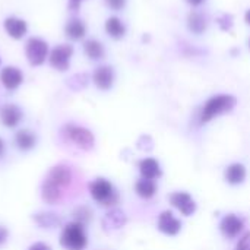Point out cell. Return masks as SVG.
Returning a JSON list of instances; mask_svg holds the SVG:
<instances>
[{"label":"cell","instance_id":"cell-10","mask_svg":"<svg viewBox=\"0 0 250 250\" xmlns=\"http://www.w3.org/2000/svg\"><path fill=\"white\" fill-rule=\"evenodd\" d=\"M0 81H1V83L4 85V88L6 89H16L21 83H22V81H23V76H22V72L19 70V69H16V67H13V66H7V67H4L3 70H1V73H0Z\"/></svg>","mask_w":250,"mask_h":250},{"label":"cell","instance_id":"cell-35","mask_svg":"<svg viewBox=\"0 0 250 250\" xmlns=\"http://www.w3.org/2000/svg\"><path fill=\"white\" fill-rule=\"evenodd\" d=\"M245 19H246V22H248V25H250V9L246 12V16H245Z\"/></svg>","mask_w":250,"mask_h":250},{"label":"cell","instance_id":"cell-31","mask_svg":"<svg viewBox=\"0 0 250 250\" xmlns=\"http://www.w3.org/2000/svg\"><path fill=\"white\" fill-rule=\"evenodd\" d=\"M29 250H51L50 249V246L48 245H45V243H34Z\"/></svg>","mask_w":250,"mask_h":250},{"label":"cell","instance_id":"cell-32","mask_svg":"<svg viewBox=\"0 0 250 250\" xmlns=\"http://www.w3.org/2000/svg\"><path fill=\"white\" fill-rule=\"evenodd\" d=\"M7 237V230L4 227H0V243H3Z\"/></svg>","mask_w":250,"mask_h":250},{"label":"cell","instance_id":"cell-17","mask_svg":"<svg viewBox=\"0 0 250 250\" xmlns=\"http://www.w3.org/2000/svg\"><path fill=\"white\" fill-rule=\"evenodd\" d=\"M15 142H16V145H18V148H19V149H22V151H28V149H31V148L35 145L37 138H35V135H34L31 130L23 129V130H19V132L16 133V136H15Z\"/></svg>","mask_w":250,"mask_h":250},{"label":"cell","instance_id":"cell-33","mask_svg":"<svg viewBox=\"0 0 250 250\" xmlns=\"http://www.w3.org/2000/svg\"><path fill=\"white\" fill-rule=\"evenodd\" d=\"M189 4H192V6H198V4H201L202 1H205V0H186Z\"/></svg>","mask_w":250,"mask_h":250},{"label":"cell","instance_id":"cell-2","mask_svg":"<svg viewBox=\"0 0 250 250\" xmlns=\"http://www.w3.org/2000/svg\"><path fill=\"white\" fill-rule=\"evenodd\" d=\"M236 104H237V100L233 95H217V97H212L204 105V108H202L201 122L202 123H208L214 117L231 111L236 107Z\"/></svg>","mask_w":250,"mask_h":250},{"label":"cell","instance_id":"cell-14","mask_svg":"<svg viewBox=\"0 0 250 250\" xmlns=\"http://www.w3.org/2000/svg\"><path fill=\"white\" fill-rule=\"evenodd\" d=\"M4 29H6V32L12 38L19 40V38H22L26 34L28 28H26V22L23 19H18V18L10 16V18H7L4 21Z\"/></svg>","mask_w":250,"mask_h":250},{"label":"cell","instance_id":"cell-34","mask_svg":"<svg viewBox=\"0 0 250 250\" xmlns=\"http://www.w3.org/2000/svg\"><path fill=\"white\" fill-rule=\"evenodd\" d=\"M3 152H4V144H3V141H1V138H0V158H1V155H3Z\"/></svg>","mask_w":250,"mask_h":250},{"label":"cell","instance_id":"cell-16","mask_svg":"<svg viewBox=\"0 0 250 250\" xmlns=\"http://www.w3.org/2000/svg\"><path fill=\"white\" fill-rule=\"evenodd\" d=\"M64 32H66V35H67L70 40H81V38L85 37L86 26H85V23H83L81 19L73 18V19H70V21L66 23Z\"/></svg>","mask_w":250,"mask_h":250},{"label":"cell","instance_id":"cell-20","mask_svg":"<svg viewBox=\"0 0 250 250\" xmlns=\"http://www.w3.org/2000/svg\"><path fill=\"white\" fill-rule=\"evenodd\" d=\"M188 26L195 34H202L207 29V18L199 12H192L188 16Z\"/></svg>","mask_w":250,"mask_h":250},{"label":"cell","instance_id":"cell-30","mask_svg":"<svg viewBox=\"0 0 250 250\" xmlns=\"http://www.w3.org/2000/svg\"><path fill=\"white\" fill-rule=\"evenodd\" d=\"M82 1H83V0H69V9H70L72 12H78Z\"/></svg>","mask_w":250,"mask_h":250},{"label":"cell","instance_id":"cell-4","mask_svg":"<svg viewBox=\"0 0 250 250\" xmlns=\"http://www.w3.org/2000/svg\"><path fill=\"white\" fill-rule=\"evenodd\" d=\"M62 135L67 142L75 144L81 149L88 151L94 146V135L85 127L75 126V125H66L62 129Z\"/></svg>","mask_w":250,"mask_h":250},{"label":"cell","instance_id":"cell-5","mask_svg":"<svg viewBox=\"0 0 250 250\" xmlns=\"http://www.w3.org/2000/svg\"><path fill=\"white\" fill-rule=\"evenodd\" d=\"M89 193L91 196L101 205H114L119 201L117 192L113 189L111 183L104 179H97L89 185Z\"/></svg>","mask_w":250,"mask_h":250},{"label":"cell","instance_id":"cell-9","mask_svg":"<svg viewBox=\"0 0 250 250\" xmlns=\"http://www.w3.org/2000/svg\"><path fill=\"white\" fill-rule=\"evenodd\" d=\"M170 202L183 214V215H192L196 209V205L193 202V199L190 198V195L185 193V192H177L173 193L170 196Z\"/></svg>","mask_w":250,"mask_h":250},{"label":"cell","instance_id":"cell-1","mask_svg":"<svg viewBox=\"0 0 250 250\" xmlns=\"http://www.w3.org/2000/svg\"><path fill=\"white\" fill-rule=\"evenodd\" d=\"M72 170L64 166V164H59V166H54L44 183H42V189H41V195H42V199L47 202V204H57L60 202L62 196H63V189H66L70 183H72Z\"/></svg>","mask_w":250,"mask_h":250},{"label":"cell","instance_id":"cell-23","mask_svg":"<svg viewBox=\"0 0 250 250\" xmlns=\"http://www.w3.org/2000/svg\"><path fill=\"white\" fill-rule=\"evenodd\" d=\"M34 221L40 226V227H47V229H51V227H56L60 224V218L56 215V214H51V212H42V214H37L34 217Z\"/></svg>","mask_w":250,"mask_h":250},{"label":"cell","instance_id":"cell-12","mask_svg":"<svg viewBox=\"0 0 250 250\" xmlns=\"http://www.w3.org/2000/svg\"><path fill=\"white\" fill-rule=\"evenodd\" d=\"M94 83L103 89V91H107L111 88L113 85V81H114V72L110 66H100L95 72H94Z\"/></svg>","mask_w":250,"mask_h":250},{"label":"cell","instance_id":"cell-15","mask_svg":"<svg viewBox=\"0 0 250 250\" xmlns=\"http://www.w3.org/2000/svg\"><path fill=\"white\" fill-rule=\"evenodd\" d=\"M139 170H141V174L144 176V179H148V180H152V179H157L161 176L160 164L152 158L142 160L139 163Z\"/></svg>","mask_w":250,"mask_h":250},{"label":"cell","instance_id":"cell-22","mask_svg":"<svg viewBox=\"0 0 250 250\" xmlns=\"http://www.w3.org/2000/svg\"><path fill=\"white\" fill-rule=\"evenodd\" d=\"M83 50H85V54L92 60H98L104 56V47L97 40H88L83 44Z\"/></svg>","mask_w":250,"mask_h":250},{"label":"cell","instance_id":"cell-36","mask_svg":"<svg viewBox=\"0 0 250 250\" xmlns=\"http://www.w3.org/2000/svg\"><path fill=\"white\" fill-rule=\"evenodd\" d=\"M249 45H250V41H249Z\"/></svg>","mask_w":250,"mask_h":250},{"label":"cell","instance_id":"cell-26","mask_svg":"<svg viewBox=\"0 0 250 250\" xmlns=\"http://www.w3.org/2000/svg\"><path fill=\"white\" fill-rule=\"evenodd\" d=\"M75 218H76V223H81V224L83 226L85 223H88V221H89V218H91V212H89V209H88V208L81 207V208H78V209L75 211Z\"/></svg>","mask_w":250,"mask_h":250},{"label":"cell","instance_id":"cell-11","mask_svg":"<svg viewBox=\"0 0 250 250\" xmlns=\"http://www.w3.org/2000/svg\"><path fill=\"white\" fill-rule=\"evenodd\" d=\"M158 229L167 236H176L180 231L182 224L179 220L174 218V215L170 211H164L158 218Z\"/></svg>","mask_w":250,"mask_h":250},{"label":"cell","instance_id":"cell-3","mask_svg":"<svg viewBox=\"0 0 250 250\" xmlns=\"http://www.w3.org/2000/svg\"><path fill=\"white\" fill-rule=\"evenodd\" d=\"M60 243L67 250H83L88 245L83 226L81 223H70L63 229Z\"/></svg>","mask_w":250,"mask_h":250},{"label":"cell","instance_id":"cell-28","mask_svg":"<svg viewBox=\"0 0 250 250\" xmlns=\"http://www.w3.org/2000/svg\"><path fill=\"white\" fill-rule=\"evenodd\" d=\"M105 3H107V6H108L110 9H113V10H120V9L125 7L126 0H105Z\"/></svg>","mask_w":250,"mask_h":250},{"label":"cell","instance_id":"cell-6","mask_svg":"<svg viewBox=\"0 0 250 250\" xmlns=\"http://www.w3.org/2000/svg\"><path fill=\"white\" fill-rule=\"evenodd\" d=\"M25 53H26V59L32 66H40L45 62V57L48 54V45L45 41H42L41 38H29L26 41V47H25Z\"/></svg>","mask_w":250,"mask_h":250},{"label":"cell","instance_id":"cell-29","mask_svg":"<svg viewBox=\"0 0 250 250\" xmlns=\"http://www.w3.org/2000/svg\"><path fill=\"white\" fill-rule=\"evenodd\" d=\"M237 250H250V231L243 236V239H240L237 245Z\"/></svg>","mask_w":250,"mask_h":250},{"label":"cell","instance_id":"cell-25","mask_svg":"<svg viewBox=\"0 0 250 250\" xmlns=\"http://www.w3.org/2000/svg\"><path fill=\"white\" fill-rule=\"evenodd\" d=\"M86 83H88V76L86 75H75V76H72L70 79H69V82H67V85L72 88V89H82V88H85L86 86Z\"/></svg>","mask_w":250,"mask_h":250},{"label":"cell","instance_id":"cell-7","mask_svg":"<svg viewBox=\"0 0 250 250\" xmlns=\"http://www.w3.org/2000/svg\"><path fill=\"white\" fill-rule=\"evenodd\" d=\"M73 54V47L70 44H60L56 48H53V51L50 53V64L60 70L64 72L69 69L70 64V57Z\"/></svg>","mask_w":250,"mask_h":250},{"label":"cell","instance_id":"cell-18","mask_svg":"<svg viewBox=\"0 0 250 250\" xmlns=\"http://www.w3.org/2000/svg\"><path fill=\"white\" fill-rule=\"evenodd\" d=\"M105 31L107 34L111 37V38H122L125 34H126V26L123 25V22L119 19V18H108L107 22H105Z\"/></svg>","mask_w":250,"mask_h":250},{"label":"cell","instance_id":"cell-24","mask_svg":"<svg viewBox=\"0 0 250 250\" xmlns=\"http://www.w3.org/2000/svg\"><path fill=\"white\" fill-rule=\"evenodd\" d=\"M155 190H157V188H155V183H154L152 180L144 179V180H139V182L136 183V192H138V195H139L141 198L148 199V198L154 196Z\"/></svg>","mask_w":250,"mask_h":250},{"label":"cell","instance_id":"cell-19","mask_svg":"<svg viewBox=\"0 0 250 250\" xmlns=\"http://www.w3.org/2000/svg\"><path fill=\"white\" fill-rule=\"evenodd\" d=\"M246 177V168L242 164H231L226 170V179L231 185H239L245 180Z\"/></svg>","mask_w":250,"mask_h":250},{"label":"cell","instance_id":"cell-27","mask_svg":"<svg viewBox=\"0 0 250 250\" xmlns=\"http://www.w3.org/2000/svg\"><path fill=\"white\" fill-rule=\"evenodd\" d=\"M218 25H220V28H221L223 31H230L231 26H233V18H231L230 15L224 13V15H221V16L218 18Z\"/></svg>","mask_w":250,"mask_h":250},{"label":"cell","instance_id":"cell-21","mask_svg":"<svg viewBox=\"0 0 250 250\" xmlns=\"http://www.w3.org/2000/svg\"><path fill=\"white\" fill-rule=\"evenodd\" d=\"M125 223H126V217H125V214H123L122 211H119V209L110 211V212L105 215V218L103 220V224H104L107 229H120V227L125 226Z\"/></svg>","mask_w":250,"mask_h":250},{"label":"cell","instance_id":"cell-13","mask_svg":"<svg viewBox=\"0 0 250 250\" xmlns=\"http://www.w3.org/2000/svg\"><path fill=\"white\" fill-rule=\"evenodd\" d=\"M0 119L6 127H15L22 119V111L15 104H6L0 110Z\"/></svg>","mask_w":250,"mask_h":250},{"label":"cell","instance_id":"cell-8","mask_svg":"<svg viewBox=\"0 0 250 250\" xmlns=\"http://www.w3.org/2000/svg\"><path fill=\"white\" fill-rule=\"evenodd\" d=\"M220 227H221V231H223V234H224L226 237L234 239V237H237V236L242 233L245 224H243V221H242L239 217L230 214V215H227V217L223 218Z\"/></svg>","mask_w":250,"mask_h":250}]
</instances>
